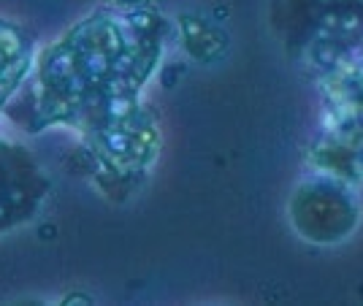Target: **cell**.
Returning a JSON list of instances; mask_svg holds the SVG:
<instances>
[{"instance_id":"1","label":"cell","mask_w":363,"mask_h":306,"mask_svg":"<svg viewBox=\"0 0 363 306\" xmlns=\"http://www.w3.org/2000/svg\"><path fill=\"white\" fill-rule=\"evenodd\" d=\"M49 176L30 152L0 138V233L30 222L49 196Z\"/></svg>"},{"instance_id":"2","label":"cell","mask_w":363,"mask_h":306,"mask_svg":"<svg viewBox=\"0 0 363 306\" xmlns=\"http://www.w3.org/2000/svg\"><path fill=\"white\" fill-rule=\"evenodd\" d=\"M35 60L30 33L14 22L0 19V111L11 103L22 84L28 81Z\"/></svg>"}]
</instances>
